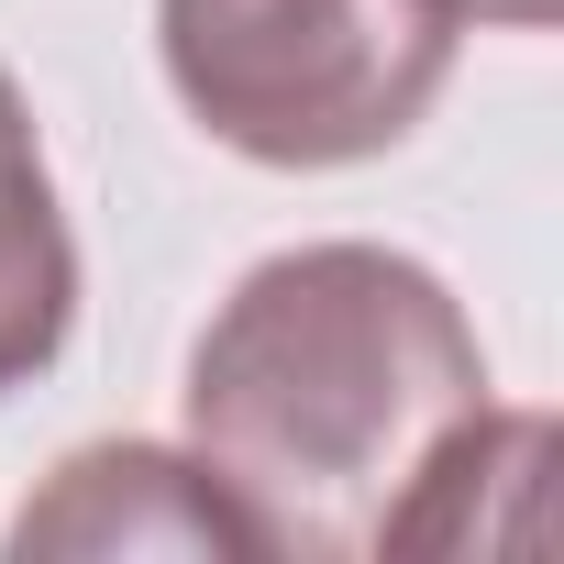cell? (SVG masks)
<instances>
[{"label": "cell", "instance_id": "obj_1", "mask_svg": "<svg viewBox=\"0 0 564 564\" xmlns=\"http://www.w3.org/2000/svg\"><path fill=\"white\" fill-rule=\"evenodd\" d=\"M487 410L465 300L399 243H289L188 355V454L276 564H377Z\"/></svg>", "mask_w": 564, "mask_h": 564}, {"label": "cell", "instance_id": "obj_2", "mask_svg": "<svg viewBox=\"0 0 564 564\" xmlns=\"http://www.w3.org/2000/svg\"><path fill=\"white\" fill-rule=\"evenodd\" d=\"M454 0H155L188 122L289 177L410 144L454 78Z\"/></svg>", "mask_w": 564, "mask_h": 564}, {"label": "cell", "instance_id": "obj_3", "mask_svg": "<svg viewBox=\"0 0 564 564\" xmlns=\"http://www.w3.org/2000/svg\"><path fill=\"white\" fill-rule=\"evenodd\" d=\"M23 564L34 553H243V520L199 476L188 443H78L23 509H12Z\"/></svg>", "mask_w": 564, "mask_h": 564}, {"label": "cell", "instance_id": "obj_4", "mask_svg": "<svg viewBox=\"0 0 564 564\" xmlns=\"http://www.w3.org/2000/svg\"><path fill=\"white\" fill-rule=\"evenodd\" d=\"M78 333V232L56 210V166L34 133V100L0 67V399L34 388Z\"/></svg>", "mask_w": 564, "mask_h": 564}, {"label": "cell", "instance_id": "obj_5", "mask_svg": "<svg viewBox=\"0 0 564 564\" xmlns=\"http://www.w3.org/2000/svg\"><path fill=\"white\" fill-rule=\"evenodd\" d=\"M454 23H498V34H553L564 0H454Z\"/></svg>", "mask_w": 564, "mask_h": 564}]
</instances>
